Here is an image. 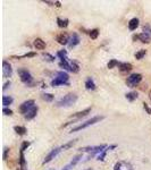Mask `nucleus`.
<instances>
[{
    "instance_id": "cd10ccee",
    "label": "nucleus",
    "mask_w": 151,
    "mask_h": 170,
    "mask_svg": "<svg viewBox=\"0 0 151 170\" xmlns=\"http://www.w3.org/2000/svg\"><path fill=\"white\" fill-rule=\"evenodd\" d=\"M77 142V138H75V140H72V141H69V142H67V143H65L64 145H61V149H63V151H66V150H68V149H70L74 144Z\"/></svg>"
},
{
    "instance_id": "c9c22d12",
    "label": "nucleus",
    "mask_w": 151,
    "mask_h": 170,
    "mask_svg": "<svg viewBox=\"0 0 151 170\" xmlns=\"http://www.w3.org/2000/svg\"><path fill=\"white\" fill-rule=\"evenodd\" d=\"M59 66H60L61 68H64L65 70H68V72L72 70V69H70V63H68V61H60V63H59Z\"/></svg>"
},
{
    "instance_id": "f3484780",
    "label": "nucleus",
    "mask_w": 151,
    "mask_h": 170,
    "mask_svg": "<svg viewBox=\"0 0 151 170\" xmlns=\"http://www.w3.org/2000/svg\"><path fill=\"white\" fill-rule=\"evenodd\" d=\"M85 89L89 90V91H94L97 89V85L94 83V81L92 77H88L86 81H85Z\"/></svg>"
},
{
    "instance_id": "72a5a7b5",
    "label": "nucleus",
    "mask_w": 151,
    "mask_h": 170,
    "mask_svg": "<svg viewBox=\"0 0 151 170\" xmlns=\"http://www.w3.org/2000/svg\"><path fill=\"white\" fill-rule=\"evenodd\" d=\"M19 166L22 168L25 167V157H24V152L23 151H19Z\"/></svg>"
},
{
    "instance_id": "c03bdc74",
    "label": "nucleus",
    "mask_w": 151,
    "mask_h": 170,
    "mask_svg": "<svg viewBox=\"0 0 151 170\" xmlns=\"http://www.w3.org/2000/svg\"><path fill=\"white\" fill-rule=\"evenodd\" d=\"M133 40H134V41H137V40H139V34H137V35L134 34V35H133Z\"/></svg>"
},
{
    "instance_id": "0eeeda50",
    "label": "nucleus",
    "mask_w": 151,
    "mask_h": 170,
    "mask_svg": "<svg viewBox=\"0 0 151 170\" xmlns=\"http://www.w3.org/2000/svg\"><path fill=\"white\" fill-rule=\"evenodd\" d=\"M34 103H35V101H34V100H28V101H24L22 105H19V108H18V109H19V112H21L22 115H24V116H25V115L28 114V111H30L33 107H35Z\"/></svg>"
},
{
    "instance_id": "aec40b11",
    "label": "nucleus",
    "mask_w": 151,
    "mask_h": 170,
    "mask_svg": "<svg viewBox=\"0 0 151 170\" xmlns=\"http://www.w3.org/2000/svg\"><path fill=\"white\" fill-rule=\"evenodd\" d=\"M139 24H140L139 18H137V17L132 18V19L128 22V30H130V31H135L137 27H139Z\"/></svg>"
},
{
    "instance_id": "a19ab883",
    "label": "nucleus",
    "mask_w": 151,
    "mask_h": 170,
    "mask_svg": "<svg viewBox=\"0 0 151 170\" xmlns=\"http://www.w3.org/2000/svg\"><path fill=\"white\" fill-rule=\"evenodd\" d=\"M143 108H144V110H145V111H147V112H148V114H149V115L151 116V108L148 105H147L145 102L143 103Z\"/></svg>"
},
{
    "instance_id": "9d476101",
    "label": "nucleus",
    "mask_w": 151,
    "mask_h": 170,
    "mask_svg": "<svg viewBox=\"0 0 151 170\" xmlns=\"http://www.w3.org/2000/svg\"><path fill=\"white\" fill-rule=\"evenodd\" d=\"M69 40H70V38H69L68 33H66V32L59 33V34L56 36V41H57L59 44H61V45H66V44H68Z\"/></svg>"
},
{
    "instance_id": "e433bc0d",
    "label": "nucleus",
    "mask_w": 151,
    "mask_h": 170,
    "mask_svg": "<svg viewBox=\"0 0 151 170\" xmlns=\"http://www.w3.org/2000/svg\"><path fill=\"white\" fill-rule=\"evenodd\" d=\"M9 151H10V149H9V147H7V146H5V147H3V154H2V159H3V161H6V160L8 159V153H9Z\"/></svg>"
},
{
    "instance_id": "ddd939ff",
    "label": "nucleus",
    "mask_w": 151,
    "mask_h": 170,
    "mask_svg": "<svg viewBox=\"0 0 151 170\" xmlns=\"http://www.w3.org/2000/svg\"><path fill=\"white\" fill-rule=\"evenodd\" d=\"M91 111H92V107H89V108L84 109V110H82V111H79V112H76V114H73V115L70 116V118L80 119V118H83V117H85V116H88Z\"/></svg>"
},
{
    "instance_id": "473e14b6",
    "label": "nucleus",
    "mask_w": 151,
    "mask_h": 170,
    "mask_svg": "<svg viewBox=\"0 0 151 170\" xmlns=\"http://www.w3.org/2000/svg\"><path fill=\"white\" fill-rule=\"evenodd\" d=\"M42 56H43V58H44V60H47V61H49V63H52V61H55V57L54 56H51L50 53L48 52H43L42 53Z\"/></svg>"
},
{
    "instance_id": "423d86ee",
    "label": "nucleus",
    "mask_w": 151,
    "mask_h": 170,
    "mask_svg": "<svg viewBox=\"0 0 151 170\" xmlns=\"http://www.w3.org/2000/svg\"><path fill=\"white\" fill-rule=\"evenodd\" d=\"M142 81V75L139 73H134L132 75H130L126 79V84L128 87H135L137 84H140V82Z\"/></svg>"
},
{
    "instance_id": "39448f33",
    "label": "nucleus",
    "mask_w": 151,
    "mask_h": 170,
    "mask_svg": "<svg viewBox=\"0 0 151 170\" xmlns=\"http://www.w3.org/2000/svg\"><path fill=\"white\" fill-rule=\"evenodd\" d=\"M107 146L108 145H106V144H101V145H97V146H84V147L80 149V151H82V152H89L90 154L86 158V160H89V159H91V158L97 156V154L99 156Z\"/></svg>"
},
{
    "instance_id": "6e6552de",
    "label": "nucleus",
    "mask_w": 151,
    "mask_h": 170,
    "mask_svg": "<svg viewBox=\"0 0 151 170\" xmlns=\"http://www.w3.org/2000/svg\"><path fill=\"white\" fill-rule=\"evenodd\" d=\"M63 151V149H61V146H58V147H55V149H52L49 153H48V156L44 158V160H43V164H46V163H48V162H50L52 159H55L60 152Z\"/></svg>"
},
{
    "instance_id": "2eb2a0df",
    "label": "nucleus",
    "mask_w": 151,
    "mask_h": 170,
    "mask_svg": "<svg viewBox=\"0 0 151 170\" xmlns=\"http://www.w3.org/2000/svg\"><path fill=\"white\" fill-rule=\"evenodd\" d=\"M38 111H39V108L35 105V107H33L30 111H28V114L24 116V118L26 119V120H32V119H34V118L37 117V115H38Z\"/></svg>"
},
{
    "instance_id": "09e8293b",
    "label": "nucleus",
    "mask_w": 151,
    "mask_h": 170,
    "mask_svg": "<svg viewBox=\"0 0 151 170\" xmlns=\"http://www.w3.org/2000/svg\"><path fill=\"white\" fill-rule=\"evenodd\" d=\"M51 170H55V169H51Z\"/></svg>"
},
{
    "instance_id": "393cba45",
    "label": "nucleus",
    "mask_w": 151,
    "mask_h": 170,
    "mask_svg": "<svg viewBox=\"0 0 151 170\" xmlns=\"http://www.w3.org/2000/svg\"><path fill=\"white\" fill-rule=\"evenodd\" d=\"M13 102H14V99L12 96L3 95V98H2V105H3V107H8L9 105H12Z\"/></svg>"
},
{
    "instance_id": "f257e3e1",
    "label": "nucleus",
    "mask_w": 151,
    "mask_h": 170,
    "mask_svg": "<svg viewBox=\"0 0 151 170\" xmlns=\"http://www.w3.org/2000/svg\"><path fill=\"white\" fill-rule=\"evenodd\" d=\"M77 99H79V96L75 93H68L56 102V107H58V108H69V107H72L73 105L76 103Z\"/></svg>"
},
{
    "instance_id": "4468645a",
    "label": "nucleus",
    "mask_w": 151,
    "mask_h": 170,
    "mask_svg": "<svg viewBox=\"0 0 151 170\" xmlns=\"http://www.w3.org/2000/svg\"><path fill=\"white\" fill-rule=\"evenodd\" d=\"M80 42H81V40H80V36H79V34L77 33H73V35H72V38L69 40V48L72 49V48H75L76 45H79L80 44Z\"/></svg>"
},
{
    "instance_id": "dca6fc26",
    "label": "nucleus",
    "mask_w": 151,
    "mask_h": 170,
    "mask_svg": "<svg viewBox=\"0 0 151 170\" xmlns=\"http://www.w3.org/2000/svg\"><path fill=\"white\" fill-rule=\"evenodd\" d=\"M33 45H34V48H35L37 50H44L47 44H46V42L42 39L37 38V39L34 40V42H33Z\"/></svg>"
},
{
    "instance_id": "7ed1b4c3",
    "label": "nucleus",
    "mask_w": 151,
    "mask_h": 170,
    "mask_svg": "<svg viewBox=\"0 0 151 170\" xmlns=\"http://www.w3.org/2000/svg\"><path fill=\"white\" fill-rule=\"evenodd\" d=\"M17 73H18V76H19L21 81H22L25 85H28V87L34 86L35 82H34V78H33L32 74L30 73V70H28L26 68H18V69H17Z\"/></svg>"
},
{
    "instance_id": "de8ad7c7",
    "label": "nucleus",
    "mask_w": 151,
    "mask_h": 170,
    "mask_svg": "<svg viewBox=\"0 0 151 170\" xmlns=\"http://www.w3.org/2000/svg\"><path fill=\"white\" fill-rule=\"evenodd\" d=\"M86 170H93L92 168H89V169H86Z\"/></svg>"
},
{
    "instance_id": "bb28decb",
    "label": "nucleus",
    "mask_w": 151,
    "mask_h": 170,
    "mask_svg": "<svg viewBox=\"0 0 151 170\" xmlns=\"http://www.w3.org/2000/svg\"><path fill=\"white\" fill-rule=\"evenodd\" d=\"M68 19L67 18H65V19H61V18H57V25L59 27H61V28H64V27H67L68 26Z\"/></svg>"
},
{
    "instance_id": "4c0bfd02",
    "label": "nucleus",
    "mask_w": 151,
    "mask_h": 170,
    "mask_svg": "<svg viewBox=\"0 0 151 170\" xmlns=\"http://www.w3.org/2000/svg\"><path fill=\"white\" fill-rule=\"evenodd\" d=\"M2 112H3L5 116H12V115H13V110H12V109H8L7 107H5V108L2 109Z\"/></svg>"
},
{
    "instance_id": "412c9836",
    "label": "nucleus",
    "mask_w": 151,
    "mask_h": 170,
    "mask_svg": "<svg viewBox=\"0 0 151 170\" xmlns=\"http://www.w3.org/2000/svg\"><path fill=\"white\" fill-rule=\"evenodd\" d=\"M139 40H140L142 43H150L151 36L150 35H148L147 33L142 32V33H140V34H139Z\"/></svg>"
},
{
    "instance_id": "20e7f679",
    "label": "nucleus",
    "mask_w": 151,
    "mask_h": 170,
    "mask_svg": "<svg viewBox=\"0 0 151 170\" xmlns=\"http://www.w3.org/2000/svg\"><path fill=\"white\" fill-rule=\"evenodd\" d=\"M105 117L103 116H96V117H92L91 119H89V120H86V121H84L82 124H80L79 126H76V127H73L69 133H76V131H82V129H85V128H88V127H90V126H92V125H96L98 123H100L101 120H103Z\"/></svg>"
},
{
    "instance_id": "79ce46f5",
    "label": "nucleus",
    "mask_w": 151,
    "mask_h": 170,
    "mask_svg": "<svg viewBox=\"0 0 151 170\" xmlns=\"http://www.w3.org/2000/svg\"><path fill=\"white\" fill-rule=\"evenodd\" d=\"M10 84H12V83H10V81L6 82V83L3 84V87H2V90H3V91H6V90H7V89H8L9 86H10Z\"/></svg>"
},
{
    "instance_id": "b1692460",
    "label": "nucleus",
    "mask_w": 151,
    "mask_h": 170,
    "mask_svg": "<svg viewBox=\"0 0 151 170\" xmlns=\"http://www.w3.org/2000/svg\"><path fill=\"white\" fill-rule=\"evenodd\" d=\"M41 98H42V100H44L46 102H52L55 96H54V94H51V93H42Z\"/></svg>"
},
{
    "instance_id": "ea45409f",
    "label": "nucleus",
    "mask_w": 151,
    "mask_h": 170,
    "mask_svg": "<svg viewBox=\"0 0 151 170\" xmlns=\"http://www.w3.org/2000/svg\"><path fill=\"white\" fill-rule=\"evenodd\" d=\"M143 32L151 36V26L149 24H145V25H144V27H143Z\"/></svg>"
},
{
    "instance_id": "5701e85b",
    "label": "nucleus",
    "mask_w": 151,
    "mask_h": 170,
    "mask_svg": "<svg viewBox=\"0 0 151 170\" xmlns=\"http://www.w3.org/2000/svg\"><path fill=\"white\" fill-rule=\"evenodd\" d=\"M125 98H126L130 102H133V101H135L137 98H139V95H137V92H128V93H126Z\"/></svg>"
},
{
    "instance_id": "9b49d317",
    "label": "nucleus",
    "mask_w": 151,
    "mask_h": 170,
    "mask_svg": "<svg viewBox=\"0 0 151 170\" xmlns=\"http://www.w3.org/2000/svg\"><path fill=\"white\" fill-rule=\"evenodd\" d=\"M81 159H82V154H77V156H75V157L70 160V162H69L68 164H66L61 170H70L73 167H75V166L81 161Z\"/></svg>"
},
{
    "instance_id": "c756f323",
    "label": "nucleus",
    "mask_w": 151,
    "mask_h": 170,
    "mask_svg": "<svg viewBox=\"0 0 151 170\" xmlns=\"http://www.w3.org/2000/svg\"><path fill=\"white\" fill-rule=\"evenodd\" d=\"M145 54H147V50H145V49H142V50L137 51V52L134 54V57H135V59H137V60H141Z\"/></svg>"
},
{
    "instance_id": "4be33fe9",
    "label": "nucleus",
    "mask_w": 151,
    "mask_h": 170,
    "mask_svg": "<svg viewBox=\"0 0 151 170\" xmlns=\"http://www.w3.org/2000/svg\"><path fill=\"white\" fill-rule=\"evenodd\" d=\"M57 57L60 59V61H68L67 51H66V50H59V51L57 52Z\"/></svg>"
},
{
    "instance_id": "49530a36",
    "label": "nucleus",
    "mask_w": 151,
    "mask_h": 170,
    "mask_svg": "<svg viewBox=\"0 0 151 170\" xmlns=\"http://www.w3.org/2000/svg\"><path fill=\"white\" fill-rule=\"evenodd\" d=\"M149 99H150V101H151V90L149 91Z\"/></svg>"
},
{
    "instance_id": "58836bf2",
    "label": "nucleus",
    "mask_w": 151,
    "mask_h": 170,
    "mask_svg": "<svg viewBox=\"0 0 151 170\" xmlns=\"http://www.w3.org/2000/svg\"><path fill=\"white\" fill-rule=\"evenodd\" d=\"M30 145H31V142H28V141H24V142L22 143V146H21V151H23V152H24V151H25V150L28 149V147L30 146Z\"/></svg>"
},
{
    "instance_id": "2f4dec72",
    "label": "nucleus",
    "mask_w": 151,
    "mask_h": 170,
    "mask_svg": "<svg viewBox=\"0 0 151 170\" xmlns=\"http://www.w3.org/2000/svg\"><path fill=\"white\" fill-rule=\"evenodd\" d=\"M121 63H118V60H116V59H111L109 63L107 64V67L109 68V69H112V68H115L116 66H119Z\"/></svg>"
},
{
    "instance_id": "1a4fd4ad",
    "label": "nucleus",
    "mask_w": 151,
    "mask_h": 170,
    "mask_svg": "<svg viewBox=\"0 0 151 170\" xmlns=\"http://www.w3.org/2000/svg\"><path fill=\"white\" fill-rule=\"evenodd\" d=\"M12 75H13L12 65L7 60H3L2 61V76L5 78H9V77H12Z\"/></svg>"
},
{
    "instance_id": "f03ea898",
    "label": "nucleus",
    "mask_w": 151,
    "mask_h": 170,
    "mask_svg": "<svg viewBox=\"0 0 151 170\" xmlns=\"http://www.w3.org/2000/svg\"><path fill=\"white\" fill-rule=\"evenodd\" d=\"M51 86L54 87H57V86H60V85H66V86H69V76L68 74L64 70L61 72H58L56 77L52 81H51Z\"/></svg>"
},
{
    "instance_id": "a211bd4d",
    "label": "nucleus",
    "mask_w": 151,
    "mask_h": 170,
    "mask_svg": "<svg viewBox=\"0 0 151 170\" xmlns=\"http://www.w3.org/2000/svg\"><path fill=\"white\" fill-rule=\"evenodd\" d=\"M114 149H116V145H110V146H107L98 157H97V160L98 161H103L105 160V158H106V154H107V152L108 151H111V150H114Z\"/></svg>"
},
{
    "instance_id": "c85d7f7f",
    "label": "nucleus",
    "mask_w": 151,
    "mask_h": 170,
    "mask_svg": "<svg viewBox=\"0 0 151 170\" xmlns=\"http://www.w3.org/2000/svg\"><path fill=\"white\" fill-rule=\"evenodd\" d=\"M70 69H72V70H70L72 73H79V72H80V66H79V64H77L76 61L73 60V61L70 63Z\"/></svg>"
},
{
    "instance_id": "a18cd8bd",
    "label": "nucleus",
    "mask_w": 151,
    "mask_h": 170,
    "mask_svg": "<svg viewBox=\"0 0 151 170\" xmlns=\"http://www.w3.org/2000/svg\"><path fill=\"white\" fill-rule=\"evenodd\" d=\"M56 6H57V7H60L61 5H60V2H59V1H56Z\"/></svg>"
},
{
    "instance_id": "a878e982",
    "label": "nucleus",
    "mask_w": 151,
    "mask_h": 170,
    "mask_svg": "<svg viewBox=\"0 0 151 170\" xmlns=\"http://www.w3.org/2000/svg\"><path fill=\"white\" fill-rule=\"evenodd\" d=\"M14 131H16V134H18V135L23 136V135H25V134H26L28 129H26V128H25L24 126H15V127H14Z\"/></svg>"
},
{
    "instance_id": "37998d69",
    "label": "nucleus",
    "mask_w": 151,
    "mask_h": 170,
    "mask_svg": "<svg viewBox=\"0 0 151 170\" xmlns=\"http://www.w3.org/2000/svg\"><path fill=\"white\" fill-rule=\"evenodd\" d=\"M43 2H46V3H48L49 6H54V5H56L55 1H48V0H44Z\"/></svg>"
},
{
    "instance_id": "6ab92c4d",
    "label": "nucleus",
    "mask_w": 151,
    "mask_h": 170,
    "mask_svg": "<svg viewBox=\"0 0 151 170\" xmlns=\"http://www.w3.org/2000/svg\"><path fill=\"white\" fill-rule=\"evenodd\" d=\"M133 68L132 64L130 63H121L119 66H118V69L122 72V73H127V72H131Z\"/></svg>"
},
{
    "instance_id": "7c9ffc66",
    "label": "nucleus",
    "mask_w": 151,
    "mask_h": 170,
    "mask_svg": "<svg viewBox=\"0 0 151 170\" xmlns=\"http://www.w3.org/2000/svg\"><path fill=\"white\" fill-rule=\"evenodd\" d=\"M89 35H90V38L92 40H96L97 38H98V35H99V30H98V28L91 30V31L89 32Z\"/></svg>"
},
{
    "instance_id": "f704fd0d",
    "label": "nucleus",
    "mask_w": 151,
    "mask_h": 170,
    "mask_svg": "<svg viewBox=\"0 0 151 170\" xmlns=\"http://www.w3.org/2000/svg\"><path fill=\"white\" fill-rule=\"evenodd\" d=\"M37 53L35 52H28V53H25V54H23V56H13L12 58H14V59H21V58H28V57H34Z\"/></svg>"
},
{
    "instance_id": "f8f14e48",
    "label": "nucleus",
    "mask_w": 151,
    "mask_h": 170,
    "mask_svg": "<svg viewBox=\"0 0 151 170\" xmlns=\"http://www.w3.org/2000/svg\"><path fill=\"white\" fill-rule=\"evenodd\" d=\"M114 170H133V168H132V166H131L128 162L118 161V162L115 164Z\"/></svg>"
}]
</instances>
